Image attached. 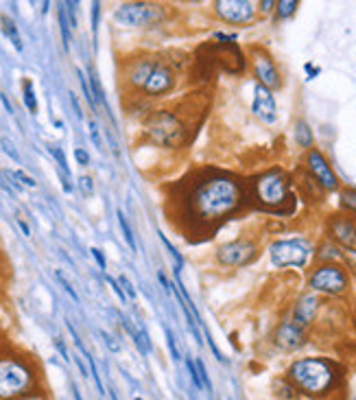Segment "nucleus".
I'll return each mask as SVG.
<instances>
[{
    "instance_id": "nucleus-11",
    "label": "nucleus",
    "mask_w": 356,
    "mask_h": 400,
    "mask_svg": "<svg viewBox=\"0 0 356 400\" xmlns=\"http://www.w3.org/2000/svg\"><path fill=\"white\" fill-rule=\"evenodd\" d=\"M254 114L265 123V125H273L278 121V105L276 99H273L271 90H267L265 86L256 84L254 88V105H252Z\"/></svg>"
},
{
    "instance_id": "nucleus-9",
    "label": "nucleus",
    "mask_w": 356,
    "mask_h": 400,
    "mask_svg": "<svg viewBox=\"0 0 356 400\" xmlns=\"http://www.w3.org/2000/svg\"><path fill=\"white\" fill-rule=\"evenodd\" d=\"M218 18L232 24H247L256 16V5L250 0H218L214 3Z\"/></svg>"
},
{
    "instance_id": "nucleus-25",
    "label": "nucleus",
    "mask_w": 356,
    "mask_h": 400,
    "mask_svg": "<svg viewBox=\"0 0 356 400\" xmlns=\"http://www.w3.org/2000/svg\"><path fill=\"white\" fill-rule=\"evenodd\" d=\"M118 223H121V228H123V236H125V241H127V245H129V250L131 252H135V238H133V234H131V228H129V223H127V219H125V215L118 210Z\"/></svg>"
},
{
    "instance_id": "nucleus-28",
    "label": "nucleus",
    "mask_w": 356,
    "mask_h": 400,
    "mask_svg": "<svg viewBox=\"0 0 356 400\" xmlns=\"http://www.w3.org/2000/svg\"><path fill=\"white\" fill-rule=\"evenodd\" d=\"M186 367H188V374H190V381H193V385L197 389H204L201 379H199V372H197V365H195V361L190 359V357H186Z\"/></svg>"
},
{
    "instance_id": "nucleus-47",
    "label": "nucleus",
    "mask_w": 356,
    "mask_h": 400,
    "mask_svg": "<svg viewBox=\"0 0 356 400\" xmlns=\"http://www.w3.org/2000/svg\"><path fill=\"white\" fill-rule=\"evenodd\" d=\"M0 101L5 103V108H7V112H13V108H11V103H9V99L5 96V94H0Z\"/></svg>"
},
{
    "instance_id": "nucleus-3",
    "label": "nucleus",
    "mask_w": 356,
    "mask_h": 400,
    "mask_svg": "<svg viewBox=\"0 0 356 400\" xmlns=\"http://www.w3.org/2000/svg\"><path fill=\"white\" fill-rule=\"evenodd\" d=\"M35 385L33 370L18 359H0V400L26 396Z\"/></svg>"
},
{
    "instance_id": "nucleus-4",
    "label": "nucleus",
    "mask_w": 356,
    "mask_h": 400,
    "mask_svg": "<svg viewBox=\"0 0 356 400\" xmlns=\"http://www.w3.org/2000/svg\"><path fill=\"white\" fill-rule=\"evenodd\" d=\"M147 133L149 138L160 147H177L182 145L186 131L184 125L171 112H155L147 118Z\"/></svg>"
},
{
    "instance_id": "nucleus-27",
    "label": "nucleus",
    "mask_w": 356,
    "mask_h": 400,
    "mask_svg": "<svg viewBox=\"0 0 356 400\" xmlns=\"http://www.w3.org/2000/svg\"><path fill=\"white\" fill-rule=\"evenodd\" d=\"M341 206L347 208L350 212H356V191L354 189H345L341 193Z\"/></svg>"
},
{
    "instance_id": "nucleus-36",
    "label": "nucleus",
    "mask_w": 356,
    "mask_h": 400,
    "mask_svg": "<svg viewBox=\"0 0 356 400\" xmlns=\"http://www.w3.org/2000/svg\"><path fill=\"white\" fill-rule=\"evenodd\" d=\"M167 341H169V348H171V357L177 363L179 361V350H177V341H175V337H173L171 330H167Z\"/></svg>"
},
{
    "instance_id": "nucleus-24",
    "label": "nucleus",
    "mask_w": 356,
    "mask_h": 400,
    "mask_svg": "<svg viewBox=\"0 0 356 400\" xmlns=\"http://www.w3.org/2000/svg\"><path fill=\"white\" fill-rule=\"evenodd\" d=\"M7 175L13 177V179H18L16 184H18V186H24V189H35V186H38V182H35L31 175H26L24 171H9Z\"/></svg>"
},
{
    "instance_id": "nucleus-42",
    "label": "nucleus",
    "mask_w": 356,
    "mask_h": 400,
    "mask_svg": "<svg viewBox=\"0 0 356 400\" xmlns=\"http://www.w3.org/2000/svg\"><path fill=\"white\" fill-rule=\"evenodd\" d=\"M99 13H101V5L94 3V5H92V31H94V33H96V29H99Z\"/></svg>"
},
{
    "instance_id": "nucleus-43",
    "label": "nucleus",
    "mask_w": 356,
    "mask_h": 400,
    "mask_svg": "<svg viewBox=\"0 0 356 400\" xmlns=\"http://www.w3.org/2000/svg\"><path fill=\"white\" fill-rule=\"evenodd\" d=\"M3 149H5V151H7V153H9V155L13 157V160H16V162H20V155H18V151L13 149V145H11V143L3 140Z\"/></svg>"
},
{
    "instance_id": "nucleus-31",
    "label": "nucleus",
    "mask_w": 356,
    "mask_h": 400,
    "mask_svg": "<svg viewBox=\"0 0 356 400\" xmlns=\"http://www.w3.org/2000/svg\"><path fill=\"white\" fill-rule=\"evenodd\" d=\"M319 258H326V260H339L341 258V252L335 248V245H330V243H328V245H323L321 248V252H319Z\"/></svg>"
},
{
    "instance_id": "nucleus-14",
    "label": "nucleus",
    "mask_w": 356,
    "mask_h": 400,
    "mask_svg": "<svg viewBox=\"0 0 356 400\" xmlns=\"http://www.w3.org/2000/svg\"><path fill=\"white\" fill-rule=\"evenodd\" d=\"M173 82H175V79H173L171 68L164 66V64H155V68H153V72L149 74V79L145 82L143 90L149 96H160V94H164L167 90L173 88Z\"/></svg>"
},
{
    "instance_id": "nucleus-30",
    "label": "nucleus",
    "mask_w": 356,
    "mask_h": 400,
    "mask_svg": "<svg viewBox=\"0 0 356 400\" xmlns=\"http://www.w3.org/2000/svg\"><path fill=\"white\" fill-rule=\"evenodd\" d=\"M50 153L55 155V160H57V165L62 167L64 175L68 177V175H70V169H68V162H66V155H64V151H62L60 147H50Z\"/></svg>"
},
{
    "instance_id": "nucleus-8",
    "label": "nucleus",
    "mask_w": 356,
    "mask_h": 400,
    "mask_svg": "<svg viewBox=\"0 0 356 400\" xmlns=\"http://www.w3.org/2000/svg\"><path fill=\"white\" fill-rule=\"evenodd\" d=\"M160 18V9L149 3H127L114 11V20L123 26H147Z\"/></svg>"
},
{
    "instance_id": "nucleus-41",
    "label": "nucleus",
    "mask_w": 356,
    "mask_h": 400,
    "mask_svg": "<svg viewBox=\"0 0 356 400\" xmlns=\"http://www.w3.org/2000/svg\"><path fill=\"white\" fill-rule=\"evenodd\" d=\"M90 252H92L94 260L99 262V270H103V272H105V270H107V262H105V256H103V252H101L99 248H92Z\"/></svg>"
},
{
    "instance_id": "nucleus-12",
    "label": "nucleus",
    "mask_w": 356,
    "mask_h": 400,
    "mask_svg": "<svg viewBox=\"0 0 356 400\" xmlns=\"http://www.w3.org/2000/svg\"><path fill=\"white\" fill-rule=\"evenodd\" d=\"M254 72L258 77V84L265 86L267 90H278L282 86V79H280L276 64H273L271 57L265 55V52L254 55Z\"/></svg>"
},
{
    "instance_id": "nucleus-2",
    "label": "nucleus",
    "mask_w": 356,
    "mask_h": 400,
    "mask_svg": "<svg viewBox=\"0 0 356 400\" xmlns=\"http://www.w3.org/2000/svg\"><path fill=\"white\" fill-rule=\"evenodd\" d=\"M289 381L306 396H323L335 387L337 372L335 365L326 359H299L289 372Z\"/></svg>"
},
{
    "instance_id": "nucleus-34",
    "label": "nucleus",
    "mask_w": 356,
    "mask_h": 400,
    "mask_svg": "<svg viewBox=\"0 0 356 400\" xmlns=\"http://www.w3.org/2000/svg\"><path fill=\"white\" fill-rule=\"evenodd\" d=\"M79 189L84 191V195L86 197H92V193H94V184H92V177H88V175H84L79 179Z\"/></svg>"
},
{
    "instance_id": "nucleus-26",
    "label": "nucleus",
    "mask_w": 356,
    "mask_h": 400,
    "mask_svg": "<svg viewBox=\"0 0 356 400\" xmlns=\"http://www.w3.org/2000/svg\"><path fill=\"white\" fill-rule=\"evenodd\" d=\"M160 238H162V243H164V248H167L169 252H171V256H173V260H175V274L179 276V272H182V267H184V258L179 256V252L169 243V238L167 236H164L162 232H160Z\"/></svg>"
},
{
    "instance_id": "nucleus-22",
    "label": "nucleus",
    "mask_w": 356,
    "mask_h": 400,
    "mask_svg": "<svg viewBox=\"0 0 356 400\" xmlns=\"http://www.w3.org/2000/svg\"><path fill=\"white\" fill-rule=\"evenodd\" d=\"M299 3H295V0H280V3H276V11H278V18H291L295 11H297Z\"/></svg>"
},
{
    "instance_id": "nucleus-20",
    "label": "nucleus",
    "mask_w": 356,
    "mask_h": 400,
    "mask_svg": "<svg viewBox=\"0 0 356 400\" xmlns=\"http://www.w3.org/2000/svg\"><path fill=\"white\" fill-rule=\"evenodd\" d=\"M295 140H297L299 147H304V149L313 147V131H311V127H308L306 121H299L295 125Z\"/></svg>"
},
{
    "instance_id": "nucleus-23",
    "label": "nucleus",
    "mask_w": 356,
    "mask_h": 400,
    "mask_svg": "<svg viewBox=\"0 0 356 400\" xmlns=\"http://www.w3.org/2000/svg\"><path fill=\"white\" fill-rule=\"evenodd\" d=\"M60 29H62V38H64V48H70V22L66 18V9L64 5L60 7Z\"/></svg>"
},
{
    "instance_id": "nucleus-35",
    "label": "nucleus",
    "mask_w": 356,
    "mask_h": 400,
    "mask_svg": "<svg viewBox=\"0 0 356 400\" xmlns=\"http://www.w3.org/2000/svg\"><path fill=\"white\" fill-rule=\"evenodd\" d=\"M57 280L62 282V287L66 289V293H68V296H70V298H72L74 302H79V296H77V291H74V289L70 287V282H68V280L64 278V274H62V272H57Z\"/></svg>"
},
{
    "instance_id": "nucleus-21",
    "label": "nucleus",
    "mask_w": 356,
    "mask_h": 400,
    "mask_svg": "<svg viewBox=\"0 0 356 400\" xmlns=\"http://www.w3.org/2000/svg\"><path fill=\"white\" fill-rule=\"evenodd\" d=\"M24 105L29 108L31 114L38 112V99H35V92H33V84L29 82V79L24 82Z\"/></svg>"
},
{
    "instance_id": "nucleus-5",
    "label": "nucleus",
    "mask_w": 356,
    "mask_h": 400,
    "mask_svg": "<svg viewBox=\"0 0 356 400\" xmlns=\"http://www.w3.org/2000/svg\"><path fill=\"white\" fill-rule=\"evenodd\" d=\"M311 243L304 238H291V241H276L269 248L271 262L276 267H304L311 258Z\"/></svg>"
},
{
    "instance_id": "nucleus-13",
    "label": "nucleus",
    "mask_w": 356,
    "mask_h": 400,
    "mask_svg": "<svg viewBox=\"0 0 356 400\" xmlns=\"http://www.w3.org/2000/svg\"><path fill=\"white\" fill-rule=\"evenodd\" d=\"M308 169H311V173L315 175V179L323 186L326 191H335L337 186H339L337 175L333 173L330 165H328V160L319 151H315V149L308 151Z\"/></svg>"
},
{
    "instance_id": "nucleus-19",
    "label": "nucleus",
    "mask_w": 356,
    "mask_h": 400,
    "mask_svg": "<svg viewBox=\"0 0 356 400\" xmlns=\"http://www.w3.org/2000/svg\"><path fill=\"white\" fill-rule=\"evenodd\" d=\"M0 26H3V33H5V38L16 46V50H20L22 52V38H20V33H18V26L13 24V20H9L7 16H0Z\"/></svg>"
},
{
    "instance_id": "nucleus-49",
    "label": "nucleus",
    "mask_w": 356,
    "mask_h": 400,
    "mask_svg": "<svg viewBox=\"0 0 356 400\" xmlns=\"http://www.w3.org/2000/svg\"><path fill=\"white\" fill-rule=\"evenodd\" d=\"M72 396H74V400H84V398H81V394H79V389H77V385H72Z\"/></svg>"
},
{
    "instance_id": "nucleus-37",
    "label": "nucleus",
    "mask_w": 356,
    "mask_h": 400,
    "mask_svg": "<svg viewBox=\"0 0 356 400\" xmlns=\"http://www.w3.org/2000/svg\"><path fill=\"white\" fill-rule=\"evenodd\" d=\"M90 136H92V143L96 149H103V140H101V133H99V127L94 121H90Z\"/></svg>"
},
{
    "instance_id": "nucleus-44",
    "label": "nucleus",
    "mask_w": 356,
    "mask_h": 400,
    "mask_svg": "<svg viewBox=\"0 0 356 400\" xmlns=\"http://www.w3.org/2000/svg\"><path fill=\"white\" fill-rule=\"evenodd\" d=\"M55 348L60 350V355L64 357V361H68V359H70V357H68V350H66V345H64V343H62L60 339H55Z\"/></svg>"
},
{
    "instance_id": "nucleus-32",
    "label": "nucleus",
    "mask_w": 356,
    "mask_h": 400,
    "mask_svg": "<svg viewBox=\"0 0 356 400\" xmlns=\"http://www.w3.org/2000/svg\"><path fill=\"white\" fill-rule=\"evenodd\" d=\"M195 365H197V372H199V379H201V385L210 391L212 389V383H210V377H208V370H206V365H204V361L201 359H197L195 361Z\"/></svg>"
},
{
    "instance_id": "nucleus-7",
    "label": "nucleus",
    "mask_w": 356,
    "mask_h": 400,
    "mask_svg": "<svg viewBox=\"0 0 356 400\" xmlns=\"http://www.w3.org/2000/svg\"><path fill=\"white\" fill-rule=\"evenodd\" d=\"M256 193L265 206H280L289 195V184H287L284 173L276 169V171H269L262 177H258Z\"/></svg>"
},
{
    "instance_id": "nucleus-18",
    "label": "nucleus",
    "mask_w": 356,
    "mask_h": 400,
    "mask_svg": "<svg viewBox=\"0 0 356 400\" xmlns=\"http://www.w3.org/2000/svg\"><path fill=\"white\" fill-rule=\"evenodd\" d=\"M153 68H155V62L153 60H143L140 64H135L133 66V70H131V84L133 86H145V82H147V79H149V74L153 72Z\"/></svg>"
},
{
    "instance_id": "nucleus-33",
    "label": "nucleus",
    "mask_w": 356,
    "mask_h": 400,
    "mask_svg": "<svg viewBox=\"0 0 356 400\" xmlns=\"http://www.w3.org/2000/svg\"><path fill=\"white\" fill-rule=\"evenodd\" d=\"M118 284L123 287V291H125V296H127V298H131V300L138 298V293H135V289H133V284L129 282L127 276H121V278H118Z\"/></svg>"
},
{
    "instance_id": "nucleus-38",
    "label": "nucleus",
    "mask_w": 356,
    "mask_h": 400,
    "mask_svg": "<svg viewBox=\"0 0 356 400\" xmlns=\"http://www.w3.org/2000/svg\"><path fill=\"white\" fill-rule=\"evenodd\" d=\"M74 157H77V162H79L81 167H88V165H90V155H88L86 149H74Z\"/></svg>"
},
{
    "instance_id": "nucleus-40",
    "label": "nucleus",
    "mask_w": 356,
    "mask_h": 400,
    "mask_svg": "<svg viewBox=\"0 0 356 400\" xmlns=\"http://www.w3.org/2000/svg\"><path fill=\"white\" fill-rule=\"evenodd\" d=\"M101 337L105 339V343H107V348H109V350H112V352H118V350H121V345H118V343H116V341L112 339V335H107L105 330H101Z\"/></svg>"
},
{
    "instance_id": "nucleus-48",
    "label": "nucleus",
    "mask_w": 356,
    "mask_h": 400,
    "mask_svg": "<svg viewBox=\"0 0 356 400\" xmlns=\"http://www.w3.org/2000/svg\"><path fill=\"white\" fill-rule=\"evenodd\" d=\"M18 223H20V228H22V232H24V236H31V230H29V226H26V223H24L22 219H20Z\"/></svg>"
},
{
    "instance_id": "nucleus-39",
    "label": "nucleus",
    "mask_w": 356,
    "mask_h": 400,
    "mask_svg": "<svg viewBox=\"0 0 356 400\" xmlns=\"http://www.w3.org/2000/svg\"><path fill=\"white\" fill-rule=\"evenodd\" d=\"M107 280H109V284H112V291H114V293H116V296H118V300H121V302L125 304V302H127V296H125V291H123V287H121V284H118V282H116L114 278H107Z\"/></svg>"
},
{
    "instance_id": "nucleus-45",
    "label": "nucleus",
    "mask_w": 356,
    "mask_h": 400,
    "mask_svg": "<svg viewBox=\"0 0 356 400\" xmlns=\"http://www.w3.org/2000/svg\"><path fill=\"white\" fill-rule=\"evenodd\" d=\"M258 7H260V11H262V13H269L273 7H276V3H271V0H265V3H260Z\"/></svg>"
},
{
    "instance_id": "nucleus-10",
    "label": "nucleus",
    "mask_w": 356,
    "mask_h": 400,
    "mask_svg": "<svg viewBox=\"0 0 356 400\" xmlns=\"http://www.w3.org/2000/svg\"><path fill=\"white\" fill-rule=\"evenodd\" d=\"M254 256H256V245L250 241H232V243H226L216 250V258L230 267L247 265L254 260Z\"/></svg>"
},
{
    "instance_id": "nucleus-29",
    "label": "nucleus",
    "mask_w": 356,
    "mask_h": 400,
    "mask_svg": "<svg viewBox=\"0 0 356 400\" xmlns=\"http://www.w3.org/2000/svg\"><path fill=\"white\" fill-rule=\"evenodd\" d=\"M79 82H81V88H84V94H86V99H88V103H90V108H92V110H96V101H94V96H92L90 84H88L86 74L81 72V70H79Z\"/></svg>"
},
{
    "instance_id": "nucleus-15",
    "label": "nucleus",
    "mask_w": 356,
    "mask_h": 400,
    "mask_svg": "<svg viewBox=\"0 0 356 400\" xmlns=\"http://www.w3.org/2000/svg\"><path fill=\"white\" fill-rule=\"evenodd\" d=\"M276 343L282 350H297L304 343V328H299L293 322H284L276 330Z\"/></svg>"
},
{
    "instance_id": "nucleus-50",
    "label": "nucleus",
    "mask_w": 356,
    "mask_h": 400,
    "mask_svg": "<svg viewBox=\"0 0 356 400\" xmlns=\"http://www.w3.org/2000/svg\"><path fill=\"white\" fill-rule=\"evenodd\" d=\"M133 400H143V398H140V396H135V398H133Z\"/></svg>"
},
{
    "instance_id": "nucleus-46",
    "label": "nucleus",
    "mask_w": 356,
    "mask_h": 400,
    "mask_svg": "<svg viewBox=\"0 0 356 400\" xmlns=\"http://www.w3.org/2000/svg\"><path fill=\"white\" fill-rule=\"evenodd\" d=\"M70 101H72L74 110H77V116H79V118H84V112H81V108H79V101H77V96H74V94H70Z\"/></svg>"
},
{
    "instance_id": "nucleus-16",
    "label": "nucleus",
    "mask_w": 356,
    "mask_h": 400,
    "mask_svg": "<svg viewBox=\"0 0 356 400\" xmlns=\"http://www.w3.org/2000/svg\"><path fill=\"white\" fill-rule=\"evenodd\" d=\"M317 298L315 296H304V298H299V302L295 304V311H293V319L291 322L297 324L299 328H304L308 326L313 319H315V313H317Z\"/></svg>"
},
{
    "instance_id": "nucleus-6",
    "label": "nucleus",
    "mask_w": 356,
    "mask_h": 400,
    "mask_svg": "<svg viewBox=\"0 0 356 400\" xmlns=\"http://www.w3.org/2000/svg\"><path fill=\"white\" fill-rule=\"evenodd\" d=\"M308 284L313 291L328 293V296H339V293L347 289V274L339 265H321L311 276Z\"/></svg>"
},
{
    "instance_id": "nucleus-17",
    "label": "nucleus",
    "mask_w": 356,
    "mask_h": 400,
    "mask_svg": "<svg viewBox=\"0 0 356 400\" xmlns=\"http://www.w3.org/2000/svg\"><path fill=\"white\" fill-rule=\"evenodd\" d=\"M333 232L337 236V241H341L343 245H347V248L356 245V230L350 221H337L333 226Z\"/></svg>"
},
{
    "instance_id": "nucleus-1",
    "label": "nucleus",
    "mask_w": 356,
    "mask_h": 400,
    "mask_svg": "<svg viewBox=\"0 0 356 400\" xmlns=\"http://www.w3.org/2000/svg\"><path fill=\"white\" fill-rule=\"evenodd\" d=\"M240 189L228 177H214L199 186L195 193V208L206 219H221L238 206Z\"/></svg>"
}]
</instances>
